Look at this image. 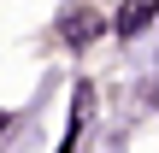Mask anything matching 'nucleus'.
Returning <instances> with one entry per match:
<instances>
[{"label": "nucleus", "mask_w": 159, "mask_h": 153, "mask_svg": "<svg viewBox=\"0 0 159 153\" xmlns=\"http://www.w3.org/2000/svg\"><path fill=\"white\" fill-rule=\"evenodd\" d=\"M148 24H153V0H124V6H118V18H112V35H118V41H130V35H142Z\"/></svg>", "instance_id": "nucleus-1"}, {"label": "nucleus", "mask_w": 159, "mask_h": 153, "mask_svg": "<svg viewBox=\"0 0 159 153\" xmlns=\"http://www.w3.org/2000/svg\"><path fill=\"white\" fill-rule=\"evenodd\" d=\"M94 29H100V18H94L89 6H77V12H65V41H71V47H83V41H94Z\"/></svg>", "instance_id": "nucleus-2"}, {"label": "nucleus", "mask_w": 159, "mask_h": 153, "mask_svg": "<svg viewBox=\"0 0 159 153\" xmlns=\"http://www.w3.org/2000/svg\"><path fill=\"white\" fill-rule=\"evenodd\" d=\"M0 124H6V112H0Z\"/></svg>", "instance_id": "nucleus-3"}]
</instances>
